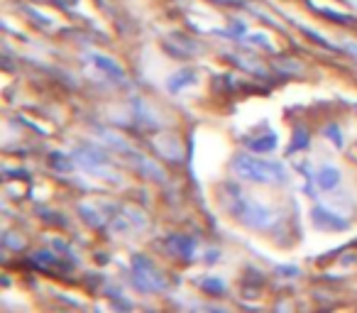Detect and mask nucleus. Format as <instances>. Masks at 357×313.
<instances>
[{"label": "nucleus", "instance_id": "nucleus-2", "mask_svg": "<svg viewBox=\"0 0 357 313\" xmlns=\"http://www.w3.org/2000/svg\"><path fill=\"white\" fill-rule=\"evenodd\" d=\"M337 181H340V176H337V171L331 169V167H328V169H323L321 176H318V184H321L323 189H333Z\"/></svg>", "mask_w": 357, "mask_h": 313}, {"label": "nucleus", "instance_id": "nucleus-1", "mask_svg": "<svg viewBox=\"0 0 357 313\" xmlns=\"http://www.w3.org/2000/svg\"><path fill=\"white\" fill-rule=\"evenodd\" d=\"M238 171L248 179L255 181H287V171H284L282 165H272V162H259L255 157H243L238 162Z\"/></svg>", "mask_w": 357, "mask_h": 313}]
</instances>
